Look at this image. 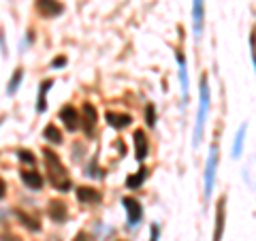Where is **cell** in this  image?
I'll return each instance as SVG.
<instances>
[{
	"label": "cell",
	"mask_w": 256,
	"mask_h": 241,
	"mask_svg": "<svg viewBox=\"0 0 256 241\" xmlns=\"http://www.w3.org/2000/svg\"><path fill=\"white\" fill-rule=\"evenodd\" d=\"M4 192H7V184H4V179L0 177V198L4 197Z\"/></svg>",
	"instance_id": "26"
},
{
	"label": "cell",
	"mask_w": 256,
	"mask_h": 241,
	"mask_svg": "<svg viewBox=\"0 0 256 241\" xmlns=\"http://www.w3.org/2000/svg\"><path fill=\"white\" fill-rule=\"evenodd\" d=\"M15 216L21 220V224H24L26 228H30V231H39V228H41V226L37 224V220L30 218V216H26L24 211H15Z\"/></svg>",
	"instance_id": "19"
},
{
	"label": "cell",
	"mask_w": 256,
	"mask_h": 241,
	"mask_svg": "<svg viewBox=\"0 0 256 241\" xmlns=\"http://www.w3.org/2000/svg\"><path fill=\"white\" fill-rule=\"evenodd\" d=\"M130 122H132L130 113H115V111H107V124L113 126V128H118V131L126 128Z\"/></svg>",
	"instance_id": "10"
},
{
	"label": "cell",
	"mask_w": 256,
	"mask_h": 241,
	"mask_svg": "<svg viewBox=\"0 0 256 241\" xmlns=\"http://www.w3.org/2000/svg\"><path fill=\"white\" fill-rule=\"evenodd\" d=\"M158 235H160V228L152 224V237H149V241H158Z\"/></svg>",
	"instance_id": "25"
},
{
	"label": "cell",
	"mask_w": 256,
	"mask_h": 241,
	"mask_svg": "<svg viewBox=\"0 0 256 241\" xmlns=\"http://www.w3.org/2000/svg\"><path fill=\"white\" fill-rule=\"evenodd\" d=\"M132 141H135V156L137 160L141 162L148 158V152H149V143H148V137H145L143 131H135V134H132Z\"/></svg>",
	"instance_id": "6"
},
{
	"label": "cell",
	"mask_w": 256,
	"mask_h": 241,
	"mask_svg": "<svg viewBox=\"0 0 256 241\" xmlns=\"http://www.w3.org/2000/svg\"><path fill=\"white\" fill-rule=\"evenodd\" d=\"M60 120L64 122V126H66L68 131H77V126H79V113H77V109H75V107L66 105V107L60 111Z\"/></svg>",
	"instance_id": "9"
},
{
	"label": "cell",
	"mask_w": 256,
	"mask_h": 241,
	"mask_svg": "<svg viewBox=\"0 0 256 241\" xmlns=\"http://www.w3.org/2000/svg\"><path fill=\"white\" fill-rule=\"evenodd\" d=\"M122 205H124V209L128 214V224L137 226L139 222H141V216H143V209H141V205H139V201L132 197H126V198H122Z\"/></svg>",
	"instance_id": "4"
},
{
	"label": "cell",
	"mask_w": 256,
	"mask_h": 241,
	"mask_svg": "<svg viewBox=\"0 0 256 241\" xmlns=\"http://www.w3.org/2000/svg\"><path fill=\"white\" fill-rule=\"evenodd\" d=\"M20 160H21V162H28V164H34V156H32L28 150H21V152H20Z\"/></svg>",
	"instance_id": "23"
},
{
	"label": "cell",
	"mask_w": 256,
	"mask_h": 241,
	"mask_svg": "<svg viewBox=\"0 0 256 241\" xmlns=\"http://www.w3.org/2000/svg\"><path fill=\"white\" fill-rule=\"evenodd\" d=\"M64 64H66V58L58 56V58H54V62H51V68H60V66H64Z\"/></svg>",
	"instance_id": "24"
},
{
	"label": "cell",
	"mask_w": 256,
	"mask_h": 241,
	"mask_svg": "<svg viewBox=\"0 0 256 241\" xmlns=\"http://www.w3.org/2000/svg\"><path fill=\"white\" fill-rule=\"evenodd\" d=\"M37 9L43 17H56L64 11V7L58 0H37Z\"/></svg>",
	"instance_id": "5"
},
{
	"label": "cell",
	"mask_w": 256,
	"mask_h": 241,
	"mask_svg": "<svg viewBox=\"0 0 256 241\" xmlns=\"http://www.w3.org/2000/svg\"><path fill=\"white\" fill-rule=\"evenodd\" d=\"M43 158H45V164H47L51 186L62 192L71 190V179H68V173H66V169H64V164L60 162V158L51 150H43Z\"/></svg>",
	"instance_id": "1"
},
{
	"label": "cell",
	"mask_w": 256,
	"mask_h": 241,
	"mask_svg": "<svg viewBox=\"0 0 256 241\" xmlns=\"http://www.w3.org/2000/svg\"><path fill=\"white\" fill-rule=\"evenodd\" d=\"M21 77H24V70L17 68L15 73H13V77H11V81H9V88H7V92H9V94H15V92H17V88H20Z\"/></svg>",
	"instance_id": "20"
},
{
	"label": "cell",
	"mask_w": 256,
	"mask_h": 241,
	"mask_svg": "<svg viewBox=\"0 0 256 241\" xmlns=\"http://www.w3.org/2000/svg\"><path fill=\"white\" fill-rule=\"evenodd\" d=\"M224 218H226V197L220 198V201H218V207H216V233H213V241H222Z\"/></svg>",
	"instance_id": "7"
},
{
	"label": "cell",
	"mask_w": 256,
	"mask_h": 241,
	"mask_svg": "<svg viewBox=\"0 0 256 241\" xmlns=\"http://www.w3.org/2000/svg\"><path fill=\"white\" fill-rule=\"evenodd\" d=\"M66 216H68V209L62 201H51L49 203V218L54 222H64Z\"/></svg>",
	"instance_id": "12"
},
{
	"label": "cell",
	"mask_w": 256,
	"mask_h": 241,
	"mask_svg": "<svg viewBox=\"0 0 256 241\" xmlns=\"http://www.w3.org/2000/svg\"><path fill=\"white\" fill-rule=\"evenodd\" d=\"M145 120H148V126H154V124H156L154 105H148V107H145Z\"/></svg>",
	"instance_id": "22"
},
{
	"label": "cell",
	"mask_w": 256,
	"mask_h": 241,
	"mask_svg": "<svg viewBox=\"0 0 256 241\" xmlns=\"http://www.w3.org/2000/svg\"><path fill=\"white\" fill-rule=\"evenodd\" d=\"M177 62H179V77H182L184 101H188V73H186V60H184V54H182V51H177Z\"/></svg>",
	"instance_id": "15"
},
{
	"label": "cell",
	"mask_w": 256,
	"mask_h": 241,
	"mask_svg": "<svg viewBox=\"0 0 256 241\" xmlns=\"http://www.w3.org/2000/svg\"><path fill=\"white\" fill-rule=\"evenodd\" d=\"M75 241H90V239H88V235H85V233H77Z\"/></svg>",
	"instance_id": "27"
},
{
	"label": "cell",
	"mask_w": 256,
	"mask_h": 241,
	"mask_svg": "<svg viewBox=\"0 0 256 241\" xmlns=\"http://www.w3.org/2000/svg\"><path fill=\"white\" fill-rule=\"evenodd\" d=\"M145 177H148V169H139V173L130 175V177L126 179V186H128V188H139V186L143 184Z\"/></svg>",
	"instance_id": "17"
},
{
	"label": "cell",
	"mask_w": 256,
	"mask_h": 241,
	"mask_svg": "<svg viewBox=\"0 0 256 241\" xmlns=\"http://www.w3.org/2000/svg\"><path fill=\"white\" fill-rule=\"evenodd\" d=\"M203 20H205L203 0H194V4H192V23H194V37L196 39H199L203 32Z\"/></svg>",
	"instance_id": "8"
},
{
	"label": "cell",
	"mask_w": 256,
	"mask_h": 241,
	"mask_svg": "<svg viewBox=\"0 0 256 241\" xmlns=\"http://www.w3.org/2000/svg\"><path fill=\"white\" fill-rule=\"evenodd\" d=\"M21 181L30 190H41V186H43V177L39 171H21Z\"/></svg>",
	"instance_id": "13"
},
{
	"label": "cell",
	"mask_w": 256,
	"mask_h": 241,
	"mask_svg": "<svg viewBox=\"0 0 256 241\" xmlns=\"http://www.w3.org/2000/svg\"><path fill=\"white\" fill-rule=\"evenodd\" d=\"M207 111H209V86H207V77H201V103H199V115H196V126H194V145L201 143L203 137V128H205V120H207Z\"/></svg>",
	"instance_id": "2"
},
{
	"label": "cell",
	"mask_w": 256,
	"mask_h": 241,
	"mask_svg": "<svg viewBox=\"0 0 256 241\" xmlns=\"http://www.w3.org/2000/svg\"><path fill=\"white\" fill-rule=\"evenodd\" d=\"M216 164H218V145H212L209 152V160H207V171H205V197H212L213 190V181H216Z\"/></svg>",
	"instance_id": "3"
},
{
	"label": "cell",
	"mask_w": 256,
	"mask_h": 241,
	"mask_svg": "<svg viewBox=\"0 0 256 241\" xmlns=\"http://www.w3.org/2000/svg\"><path fill=\"white\" fill-rule=\"evenodd\" d=\"M43 137L47 139V141H51V143H62V132L58 131L54 124H49L47 128H45V131H43Z\"/></svg>",
	"instance_id": "18"
},
{
	"label": "cell",
	"mask_w": 256,
	"mask_h": 241,
	"mask_svg": "<svg viewBox=\"0 0 256 241\" xmlns=\"http://www.w3.org/2000/svg\"><path fill=\"white\" fill-rule=\"evenodd\" d=\"M243 137H246V126H241V128H239V132H237V139H235V148H233V156H239V154H241Z\"/></svg>",
	"instance_id": "21"
},
{
	"label": "cell",
	"mask_w": 256,
	"mask_h": 241,
	"mask_svg": "<svg viewBox=\"0 0 256 241\" xmlns=\"http://www.w3.org/2000/svg\"><path fill=\"white\" fill-rule=\"evenodd\" d=\"M49 88H51V79H47V81H43V84H41L39 101H37V109H39V111H45V109H47V101H45V96H47Z\"/></svg>",
	"instance_id": "16"
},
{
	"label": "cell",
	"mask_w": 256,
	"mask_h": 241,
	"mask_svg": "<svg viewBox=\"0 0 256 241\" xmlns=\"http://www.w3.org/2000/svg\"><path fill=\"white\" fill-rule=\"evenodd\" d=\"M77 198H79L81 203H96V201H101V195H98L94 188L79 186L77 188Z\"/></svg>",
	"instance_id": "14"
},
{
	"label": "cell",
	"mask_w": 256,
	"mask_h": 241,
	"mask_svg": "<svg viewBox=\"0 0 256 241\" xmlns=\"http://www.w3.org/2000/svg\"><path fill=\"white\" fill-rule=\"evenodd\" d=\"M94 126H96V109L92 107L90 103H85L84 105V131L85 134H92V131H94Z\"/></svg>",
	"instance_id": "11"
}]
</instances>
